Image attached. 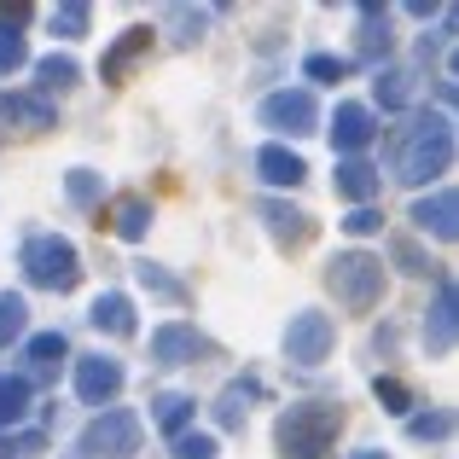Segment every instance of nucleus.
<instances>
[{
    "label": "nucleus",
    "mask_w": 459,
    "mask_h": 459,
    "mask_svg": "<svg viewBox=\"0 0 459 459\" xmlns=\"http://www.w3.org/2000/svg\"><path fill=\"white\" fill-rule=\"evenodd\" d=\"M343 227H349V233H355V238H367V233H378L384 221H378V210H355V215H349Z\"/></svg>",
    "instance_id": "nucleus-33"
},
{
    "label": "nucleus",
    "mask_w": 459,
    "mask_h": 459,
    "mask_svg": "<svg viewBox=\"0 0 459 459\" xmlns=\"http://www.w3.org/2000/svg\"><path fill=\"white\" fill-rule=\"evenodd\" d=\"M175 459H215V437H204V430H180V437H175Z\"/></svg>",
    "instance_id": "nucleus-22"
},
{
    "label": "nucleus",
    "mask_w": 459,
    "mask_h": 459,
    "mask_svg": "<svg viewBox=\"0 0 459 459\" xmlns=\"http://www.w3.org/2000/svg\"><path fill=\"white\" fill-rule=\"evenodd\" d=\"M117 390H123V367H117L111 355H88V360L76 367V395H82L88 407H105Z\"/></svg>",
    "instance_id": "nucleus-8"
},
{
    "label": "nucleus",
    "mask_w": 459,
    "mask_h": 459,
    "mask_svg": "<svg viewBox=\"0 0 459 459\" xmlns=\"http://www.w3.org/2000/svg\"><path fill=\"white\" fill-rule=\"evenodd\" d=\"M314 117H320V111H314V93H303V88H297V93H273V100L262 105V123L280 128V134H308Z\"/></svg>",
    "instance_id": "nucleus-9"
},
{
    "label": "nucleus",
    "mask_w": 459,
    "mask_h": 459,
    "mask_svg": "<svg viewBox=\"0 0 459 459\" xmlns=\"http://www.w3.org/2000/svg\"><path fill=\"white\" fill-rule=\"evenodd\" d=\"M262 221H268V233L280 238V245H291V250L314 238V221L303 210H291V204H262Z\"/></svg>",
    "instance_id": "nucleus-10"
},
{
    "label": "nucleus",
    "mask_w": 459,
    "mask_h": 459,
    "mask_svg": "<svg viewBox=\"0 0 459 459\" xmlns=\"http://www.w3.org/2000/svg\"><path fill=\"white\" fill-rule=\"evenodd\" d=\"M372 390H378V402H390V413H407V407H413V395H407L395 378H378Z\"/></svg>",
    "instance_id": "nucleus-27"
},
{
    "label": "nucleus",
    "mask_w": 459,
    "mask_h": 459,
    "mask_svg": "<svg viewBox=\"0 0 459 459\" xmlns=\"http://www.w3.org/2000/svg\"><path fill=\"white\" fill-rule=\"evenodd\" d=\"M343 70H349L343 58H325V53H320V58H308V76H314V82H332V76H343Z\"/></svg>",
    "instance_id": "nucleus-32"
},
{
    "label": "nucleus",
    "mask_w": 459,
    "mask_h": 459,
    "mask_svg": "<svg viewBox=\"0 0 459 459\" xmlns=\"http://www.w3.org/2000/svg\"><path fill=\"white\" fill-rule=\"evenodd\" d=\"M372 140V111L367 105H337V123H332V146L360 152Z\"/></svg>",
    "instance_id": "nucleus-12"
},
{
    "label": "nucleus",
    "mask_w": 459,
    "mask_h": 459,
    "mask_svg": "<svg viewBox=\"0 0 459 459\" xmlns=\"http://www.w3.org/2000/svg\"><path fill=\"white\" fill-rule=\"evenodd\" d=\"M146 221H152V204L146 198H123V204H117V233H123V238H140V233H146Z\"/></svg>",
    "instance_id": "nucleus-20"
},
{
    "label": "nucleus",
    "mask_w": 459,
    "mask_h": 459,
    "mask_svg": "<svg viewBox=\"0 0 459 459\" xmlns=\"http://www.w3.org/2000/svg\"><path fill=\"white\" fill-rule=\"evenodd\" d=\"M100 192H105V180L93 175V169H70V204L88 210V204H100Z\"/></svg>",
    "instance_id": "nucleus-21"
},
{
    "label": "nucleus",
    "mask_w": 459,
    "mask_h": 459,
    "mask_svg": "<svg viewBox=\"0 0 459 459\" xmlns=\"http://www.w3.org/2000/svg\"><path fill=\"white\" fill-rule=\"evenodd\" d=\"M325 285H332V297L349 314H367L384 297V262H372L367 250H343V256H332V268H325Z\"/></svg>",
    "instance_id": "nucleus-3"
},
{
    "label": "nucleus",
    "mask_w": 459,
    "mask_h": 459,
    "mask_svg": "<svg viewBox=\"0 0 459 459\" xmlns=\"http://www.w3.org/2000/svg\"><path fill=\"white\" fill-rule=\"evenodd\" d=\"M146 47H152V30H128L123 41L111 47V58H105V82H117V76H123V70L134 65L140 53H146Z\"/></svg>",
    "instance_id": "nucleus-16"
},
{
    "label": "nucleus",
    "mask_w": 459,
    "mask_h": 459,
    "mask_svg": "<svg viewBox=\"0 0 459 459\" xmlns=\"http://www.w3.org/2000/svg\"><path fill=\"white\" fill-rule=\"evenodd\" d=\"M332 343H337V320H332V314H320V308L291 314V325H285V355H291V360L320 367V360L332 355Z\"/></svg>",
    "instance_id": "nucleus-5"
},
{
    "label": "nucleus",
    "mask_w": 459,
    "mask_h": 459,
    "mask_svg": "<svg viewBox=\"0 0 459 459\" xmlns=\"http://www.w3.org/2000/svg\"><path fill=\"white\" fill-rule=\"evenodd\" d=\"M152 355L163 360V367H186V360L210 355V337H198V325H186V320H169V325L152 332Z\"/></svg>",
    "instance_id": "nucleus-7"
},
{
    "label": "nucleus",
    "mask_w": 459,
    "mask_h": 459,
    "mask_svg": "<svg viewBox=\"0 0 459 459\" xmlns=\"http://www.w3.org/2000/svg\"><path fill=\"white\" fill-rule=\"evenodd\" d=\"M140 285H146V291H157V297H180V285L169 280V273H157L152 262H140Z\"/></svg>",
    "instance_id": "nucleus-28"
},
{
    "label": "nucleus",
    "mask_w": 459,
    "mask_h": 459,
    "mask_svg": "<svg viewBox=\"0 0 459 459\" xmlns=\"http://www.w3.org/2000/svg\"><path fill=\"white\" fill-rule=\"evenodd\" d=\"M407 100H413V88H407V76H378V105H390V111H402Z\"/></svg>",
    "instance_id": "nucleus-24"
},
{
    "label": "nucleus",
    "mask_w": 459,
    "mask_h": 459,
    "mask_svg": "<svg viewBox=\"0 0 459 459\" xmlns=\"http://www.w3.org/2000/svg\"><path fill=\"white\" fill-rule=\"evenodd\" d=\"M140 448V419L134 413H105L88 425V437H82V454H111V459H128Z\"/></svg>",
    "instance_id": "nucleus-6"
},
{
    "label": "nucleus",
    "mask_w": 459,
    "mask_h": 459,
    "mask_svg": "<svg viewBox=\"0 0 459 459\" xmlns=\"http://www.w3.org/2000/svg\"><path fill=\"white\" fill-rule=\"evenodd\" d=\"M407 430H413L419 442H425V437H448V413H425V419H413Z\"/></svg>",
    "instance_id": "nucleus-31"
},
{
    "label": "nucleus",
    "mask_w": 459,
    "mask_h": 459,
    "mask_svg": "<svg viewBox=\"0 0 459 459\" xmlns=\"http://www.w3.org/2000/svg\"><path fill=\"white\" fill-rule=\"evenodd\" d=\"M413 221L437 238H454V192H437V198H419L413 204Z\"/></svg>",
    "instance_id": "nucleus-13"
},
{
    "label": "nucleus",
    "mask_w": 459,
    "mask_h": 459,
    "mask_svg": "<svg viewBox=\"0 0 459 459\" xmlns=\"http://www.w3.org/2000/svg\"><path fill=\"white\" fill-rule=\"evenodd\" d=\"M30 407V384L23 378H0V425H18Z\"/></svg>",
    "instance_id": "nucleus-19"
},
{
    "label": "nucleus",
    "mask_w": 459,
    "mask_h": 459,
    "mask_svg": "<svg viewBox=\"0 0 459 459\" xmlns=\"http://www.w3.org/2000/svg\"><path fill=\"white\" fill-rule=\"evenodd\" d=\"M23 58H30V53H23V41L12 30H0V76H6V70H18Z\"/></svg>",
    "instance_id": "nucleus-26"
},
{
    "label": "nucleus",
    "mask_w": 459,
    "mask_h": 459,
    "mask_svg": "<svg viewBox=\"0 0 459 459\" xmlns=\"http://www.w3.org/2000/svg\"><path fill=\"white\" fill-rule=\"evenodd\" d=\"M23 273H30V285H41V291H76L82 256H76V245H70V238L35 233L30 245H23Z\"/></svg>",
    "instance_id": "nucleus-4"
},
{
    "label": "nucleus",
    "mask_w": 459,
    "mask_h": 459,
    "mask_svg": "<svg viewBox=\"0 0 459 459\" xmlns=\"http://www.w3.org/2000/svg\"><path fill=\"white\" fill-rule=\"evenodd\" d=\"M30 360H35V367H53V360H65V337H58V332L35 337V343H30Z\"/></svg>",
    "instance_id": "nucleus-25"
},
{
    "label": "nucleus",
    "mask_w": 459,
    "mask_h": 459,
    "mask_svg": "<svg viewBox=\"0 0 459 459\" xmlns=\"http://www.w3.org/2000/svg\"><path fill=\"white\" fill-rule=\"evenodd\" d=\"M152 419H157V430H163V437H180V430H186V419H192V402H186V395H157V402H152Z\"/></svg>",
    "instance_id": "nucleus-17"
},
{
    "label": "nucleus",
    "mask_w": 459,
    "mask_h": 459,
    "mask_svg": "<svg viewBox=\"0 0 459 459\" xmlns=\"http://www.w3.org/2000/svg\"><path fill=\"white\" fill-rule=\"evenodd\" d=\"M343 430V413L325 402H303L291 413H280V459H320L332 448V437Z\"/></svg>",
    "instance_id": "nucleus-2"
},
{
    "label": "nucleus",
    "mask_w": 459,
    "mask_h": 459,
    "mask_svg": "<svg viewBox=\"0 0 459 459\" xmlns=\"http://www.w3.org/2000/svg\"><path fill=\"white\" fill-rule=\"evenodd\" d=\"M93 325H100V332H111V337H128V332H134V303H128L123 291L100 297V303H93Z\"/></svg>",
    "instance_id": "nucleus-14"
},
{
    "label": "nucleus",
    "mask_w": 459,
    "mask_h": 459,
    "mask_svg": "<svg viewBox=\"0 0 459 459\" xmlns=\"http://www.w3.org/2000/svg\"><path fill=\"white\" fill-rule=\"evenodd\" d=\"M18 332H23V297L0 291V343H12Z\"/></svg>",
    "instance_id": "nucleus-23"
},
{
    "label": "nucleus",
    "mask_w": 459,
    "mask_h": 459,
    "mask_svg": "<svg viewBox=\"0 0 459 459\" xmlns=\"http://www.w3.org/2000/svg\"><path fill=\"white\" fill-rule=\"evenodd\" d=\"M390 256H395V262H402V268H407V273H430V262H425V256H419V250H413V245H407V238H395V245H390Z\"/></svg>",
    "instance_id": "nucleus-30"
},
{
    "label": "nucleus",
    "mask_w": 459,
    "mask_h": 459,
    "mask_svg": "<svg viewBox=\"0 0 459 459\" xmlns=\"http://www.w3.org/2000/svg\"><path fill=\"white\" fill-rule=\"evenodd\" d=\"M53 30L82 35V30H88V6H65V12H53Z\"/></svg>",
    "instance_id": "nucleus-29"
},
{
    "label": "nucleus",
    "mask_w": 459,
    "mask_h": 459,
    "mask_svg": "<svg viewBox=\"0 0 459 459\" xmlns=\"http://www.w3.org/2000/svg\"><path fill=\"white\" fill-rule=\"evenodd\" d=\"M378 186H384V175L372 163H360V157H349V163L337 169V192H343L349 204H360V210H367V198H378Z\"/></svg>",
    "instance_id": "nucleus-11"
},
{
    "label": "nucleus",
    "mask_w": 459,
    "mask_h": 459,
    "mask_svg": "<svg viewBox=\"0 0 459 459\" xmlns=\"http://www.w3.org/2000/svg\"><path fill=\"white\" fill-rule=\"evenodd\" d=\"M256 169H262V180H273V186H297V180L308 175L303 157H297V152H280V146L262 152V157H256Z\"/></svg>",
    "instance_id": "nucleus-15"
},
{
    "label": "nucleus",
    "mask_w": 459,
    "mask_h": 459,
    "mask_svg": "<svg viewBox=\"0 0 459 459\" xmlns=\"http://www.w3.org/2000/svg\"><path fill=\"white\" fill-rule=\"evenodd\" d=\"M448 152H454L448 117H430V123H419V134H395V146H390L395 180H407V186H419V180L442 175V169H448Z\"/></svg>",
    "instance_id": "nucleus-1"
},
{
    "label": "nucleus",
    "mask_w": 459,
    "mask_h": 459,
    "mask_svg": "<svg viewBox=\"0 0 459 459\" xmlns=\"http://www.w3.org/2000/svg\"><path fill=\"white\" fill-rule=\"evenodd\" d=\"M355 459H384V454H378V448H360V454H355Z\"/></svg>",
    "instance_id": "nucleus-34"
},
{
    "label": "nucleus",
    "mask_w": 459,
    "mask_h": 459,
    "mask_svg": "<svg viewBox=\"0 0 459 459\" xmlns=\"http://www.w3.org/2000/svg\"><path fill=\"white\" fill-rule=\"evenodd\" d=\"M35 76H41V93H65V88H76V58H41L35 65Z\"/></svg>",
    "instance_id": "nucleus-18"
}]
</instances>
